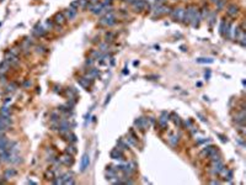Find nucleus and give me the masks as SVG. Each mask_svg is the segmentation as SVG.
<instances>
[{"mask_svg":"<svg viewBox=\"0 0 246 185\" xmlns=\"http://www.w3.org/2000/svg\"><path fill=\"white\" fill-rule=\"evenodd\" d=\"M198 11V8L196 6V5H193V4H191V5H188L187 6V9L185 10V13H183V22L185 23H191V20L193 19V16H195V14Z\"/></svg>","mask_w":246,"mask_h":185,"instance_id":"obj_1","label":"nucleus"},{"mask_svg":"<svg viewBox=\"0 0 246 185\" xmlns=\"http://www.w3.org/2000/svg\"><path fill=\"white\" fill-rule=\"evenodd\" d=\"M99 23H100L101 26H106V27L113 26L116 23V16L112 14V11H110V13H106V15L102 16L99 20Z\"/></svg>","mask_w":246,"mask_h":185,"instance_id":"obj_2","label":"nucleus"},{"mask_svg":"<svg viewBox=\"0 0 246 185\" xmlns=\"http://www.w3.org/2000/svg\"><path fill=\"white\" fill-rule=\"evenodd\" d=\"M132 5H133L135 11H143L150 8V5H149V3H147V0H133Z\"/></svg>","mask_w":246,"mask_h":185,"instance_id":"obj_3","label":"nucleus"},{"mask_svg":"<svg viewBox=\"0 0 246 185\" xmlns=\"http://www.w3.org/2000/svg\"><path fill=\"white\" fill-rule=\"evenodd\" d=\"M171 10L169 6H166V5H158V6H155L154 9V16H161V15H165V14H170Z\"/></svg>","mask_w":246,"mask_h":185,"instance_id":"obj_4","label":"nucleus"},{"mask_svg":"<svg viewBox=\"0 0 246 185\" xmlns=\"http://www.w3.org/2000/svg\"><path fill=\"white\" fill-rule=\"evenodd\" d=\"M59 162H61L62 164H64V165H67V167H71L74 164L73 154H69V153L65 152V154H63V156L59 158Z\"/></svg>","mask_w":246,"mask_h":185,"instance_id":"obj_5","label":"nucleus"},{"mask_svg":"<svg viewBox=\"0 0 246 185\" xmlns=\"http://www.w3.org/2000/svg\"><path fill=\"white\" fill-rule=\"evenodd\" d=\"M183 13L185 10L181 9V8H176L171 11V17L173 19V21H182L183 20Z\"/></svg>","mask_w":246,"mask_h":185,"instance_id":"obj_6","label":"nucleus"},{"mask_svg":"<svg viewBox=\"0 0 246 185\" xmlns=\"http://www.w3.org/2000/svg\"><path fill=\"white\" fill-rule=\"evenodd\" d=\"M63 14H64L65 17H67V20H73L74 17L76 16V14H78V9H75L73 6H69L68 9L64 10Z\"/></svg>","mask_w":246,"mask_h":185,"instance_id":"obj_7","label":"nucleus"},{"mask_svg":"<svg viewBox=\"0 0 246 185\" xmlns=\"http://www.w3.org/2000/svg\"><path fill=\"white\" fill-rule=\"evenodd\" d=\"M92 82V78H90V77H81V78H78V83H79V85L82 86L84 89H89L90 84H91Z\"/></svg>","mask_w":246,"mask_h":185,"instance_id":"obj_8","label":"nucleus"},{"mask_svg":"<svg viewBox=\"0 0 246 185\" xmlns=\"http://www.w3.org/2000/svg\"><path fill=\"white\" fill-rule=\"evenodd\" d=\"M90 165V156L87 153H85L81 158V162H80V172H85Z\"/></svg>","mask_w":246,"mask_h":185,"instance_id":"obj_9","label":"nucleus"},{"mask_svg":"<svg viewBox=\"0 0 246 185\" xmlns=\"http://www.w3.org/2000/svg\"><path fill=\"white\" fill-rule=\"evenodd\" d=\"M5 61H8L10 63V65H16L17 63H19V59H17V56L13 55L10 51L5 55Z\"/></svg>","mask_w":246,"mask_h":185,"instance_id":"obj_10","label":"nucleus"},{"mask_svg":"<svg viewBox=\"0 0 246 185\" xmlns=\"http://www.w3.org/2000/svg\"><path fill=\"white\" fill-rule=\"evenodd\" d=\"M135 126H138V128H140V130H147V127L149 126V123H148V120L147 118H144V117H139L138 120H135Z\"/></svg>","mask_w":246,"mask_h":185,"instance_id":"obj_11","label":"nucleus"},{"mask_svg":"<svg viewBox=\"0 0 246 185\" xmlns=\"http://www.w3.org/2000/svg\"><path fill=\"white\" fill-rule=\"evenodd\" d=\"M202 153L203 154H206L207 157H213L214 154H217L218 153V151H217V148H215L214 146H207L204 150L202 151Z\"/></svg>","mask_w":246,"mask_h":185,"instance_id":"obj_12","label":"nucleus"},{"mask_svg":"<svg viewBox=\"0 0 246 185\" xmlns=\"http://www.w3.org/2000/svg\"><path fill=\"white\" fill-rule=\"evenodd\" d=\"M110 156L112 159H122L123 158V153L121 151V148H115V150H112L111 153H110Z\"/></svg>","mask_w":246,"mask_h":185,"instance_id":"obj_13","label":"nucleus"},{"mask_svg":"<svg viewBox=\"0 0 246 185\" xmlns=\"http://www.w3.org/2000/svg\"><path fill=\"white\" fill-rule=\"evenodd\" d=\"M53 20H54V22L58 23V25H64L65 21H67V17L64 16L63 13H57L54 15V19H53Z\"/></svg>","mask_w":246,"mask_h":185,"instance_id":"obj_14","label":"nucleus"},{"mask_svg":"<svg viewBox=\"0 0 246 185\" xmlns=\"http://www.w3.org/2000/svg\"><path fill=\"white\" fill-rule=\"evenodd\" d=\"M201 20H202V17H201V11L198 10V11H197V13L195 14L193 19L191 20V25L193 26V27H198V26H199V22H201Z\"/></svg>","mask_w":246,"mask_h":185,"instance_id":"obj_15","label":"nucleus"},{"mask_svg":"<svg viewBox=\"0 0 246 185\" xmlns=\"http://www.w3.org/2000/svg\"><path fill=\"white\" fill-rule=\"evenodd\" d=\"M9 143H10V141H9L5 136H1V137H0V152L6 151L8 147H9Z\"/></svg>","mask_w":246,"mask_h":185,"instance_id":"obj_16","label":"nucleus"},{"mask_svg":"<svg viewBox=\"0 0 246 185\" xmlns=\"http://www.w3.org/2000/svg\"><path fill=\"white\" fill-rule=\"evenodd\" d=\"M167 121H169V115H167L166 112H163V115H161V117L159 118V125L163 128H166L167 127Z\"/></svg>","mask_w":246,"mask_h":185,"instance_id":"obj_17","label":"nucleus"},{"mask_svg":"<svg viewBox=\"0 0 246 185\" xmlns=\"http://www.w3.org/2000/svg\"><path fill=\"white\" fill-rule=\"evenodd\" d=\"M33 33L37 36V37H42V36H44L46 35V30L42 27L39 23H37V26H36L35 28H33Z\"/></svg>","mask_w":246,"mask_h":185,"instance_id":"obj_18","label":"nucleus"},{"mask_svg":"<svg viewBox=\"0 0 246 185\" xmlns=\"http://www.w3.org/2000/svg\"><path fill=\"white\" fill-rule=\"evenodd\" d=\"M10 69V63L8 62V61H4L0 63V75H3V74H5L6 72Z\"/></svg>","mask_w":246,"mask_h":185,"instance_id":"obj_19","label":"nucleus"},{"mask_svg":"<svg viewBox=\"0 0 246 185\" xmlns=\"http://www.w3.org/2000/svg\"><path fill=\"white\" fill-rule=\"evenodd\" d=\"M16 174H17L16 169H14V168H8L4 172V178L8 180V179H10V178H14Z\"/></svg>","mask_w":246,"mask_h":185,"instance_id":"obj_20","label":"nucleus"},{"mask_svg":"<svg viewBox=\"0 0 246 185\" xmlns=\"http://www.w3.org/2000/svg\"><path fill=\"white\" fill-rule=\"evenodd\" d=\"M238 11H239V8L236 6V5L233 4V5H229V8L226 9V14L233 17V16H235L238 14Z\"/></svg>","mask_w":246,"mask_h":185,"instance_id":"obj_21","label":"nucleus"},{"mask_svg":"<svg viewBox=\"0 0 246 185\" xmlns=\"http://www.w3.org/2000/svg\"><path fill=\"white\" fill-rule=\"evenodd\" d=\"M0 115H1V116H5V117H11L10 109H9L6 105H4V106L1 107V110H0Z\"/></svg>","mask_w":246,"mask_h":185,"instance_id":"obj_22","label":"nucleus"},{"mask_svg":"<svg viewBox=\"0 0 246 185\" xmlns=\"http://www.w3.org/2000/svg\"><path fill=\"white\" fill-rule=\"evenodd\" d=\"M99 74H100V72H99V69H96V68H91L89 70V73L86 74L87 77H90V78H96V77H99Z\"/></svg>","mask_w":246,"mask_h":185,"instance_id":"obj_23","label":"nucleus"},{"mask_svg":"<svg viewBox=\"0 0 246 185\" xmlns=\"http://www.w3.org/2000/svg\"><path fill=\"white\" fill-rule=\"evenodd\" d=\"M196 62H197V63H202V64H204V63L211 64V63H213L214 61H213V58H197Z\"/></svg>","mask_w":246,"mask_h":185,"instance_id":"obj_24","label":"nucleus"},{"mask_svg":"<svg viewBox=\"0 0 246 185\" xmlns=\"http://www.w3.org/2000/svg\"><path fill=\"white\" fill-rule=\"evenodd\" d=\"M91 56H92L95 59H99V61H100V59L102 58L104 55H102V52L97 50V51H92V52H91Z\"/></svg>","mask_w":246,"mask_h":185,"instance_id":"obj_25","label":"nucleus"},{"mask_svg":"<svg viewBox=\"0 0 246 185\" xmlns=\"http://www.w3.org/2000/svg\"><path fill=\"white\" fill-rule=\"evenodd\" d=\"M67 136H68V140H69V142H71V143H74V142H76V136L74 135V133H67Z\"/></svg>","mask_w":246,"mask_h":185,"instance_id":"obj_26","label":"nucleus"},{"mask_svg":"<svg viewBox=\"0 0 246 185\" xmlns=\"http://www.w3.org/2000/svg\"><path fill=\"white\" fill-rule=\"evenodd\" d=\"M169 141H170V143L171 145H176V143L178 142V136H170V138H169Z\"/></svg>","mask_w":246,"mask_h":185,"instance_id":"obj_27","label":"nucleus"},{"mask_svg":"<svg viewBox=\"0 0 246 185\" xmlns=\"http://www.w3.org/2000/svg\"><path fill=\"white\" fill-rule=\"evenodd\" d=\"M65 152L69 153V154H75V153H76V150H75V147L70 146V147H67V150H65Z\"/></svg>","mask_w":246,"mask_h":185,"instance_id":"obj_28","label":"nucleus"},{"mask_svg":"<svg viewBox=\"0 0 246 185\" xmlns=\"http://www.w3.org/2000/svg\"><path fill=\"white\" fill-rule=\"evenodd\" d=\"M79 1V6H82V8H85L87 6V4H89V0H78Z\"/></svg>","mask_w":246,"mask_h":185,"instance_id":"obj_29","label":"nucleus"},{"mask_svg":"<svg viewBox=\"0 0 246 185\" xmlns=\"http://www.w3.org/2000/svg\"><path fill=\"white\" fill-rule=\"evenodd\" d=\"M214 16H215V13H212L211 14V17H209V25H211V26L214 23Z\"/></svg>","mask_w":246,"mask_h":185,"instance_id":"obj_30","label":"nucleus"},{"mask_svg":"<svg viewBox=\"0 0 246 185\" xmlns=\"http://www.w3.org/2000/svg\"><path fill=\"white\" fill-rule=\"evenodd\" d=\"M224 3H225V0H219V1L217 3V8L221 9V8H223V5H224Z\"/></svg>","mask_w":246,"mask_h":185,"instance_id":"obj_31","label":"nucleus"},{"mask_svg":"<svg viewBox=\"0 0 246 185\" xmlns=\"http://www.w3.org/2000/svg\"><path fill=\"white\" fill-rule=\"evenodd\" d=\"M70 6H73L75 9H79V1H78V0H76V1H73L70 4Z\"/></svg>","mask_w":246,"mask_h":185,"instance_id":"obj_32","label":"nucleus"},{"mask_svg":"<svg viewBox=\"0 0 246 185\" xmlns=\"http://www.w3.org/2000/svg\"><path fill=\"white\" fill-rule=\"evenodd\" d=\"M165 3V0H155V6H158V5H163Z\"/></svg>","mask_w":246,"mask_h":185,"instance_id":"obj_33","label":"nucleus"},{"mask_svg":"<svg viewBox=\"0 0 246 185\" xmlns=\"http://www.w3.org/2000/svg\"><path fill=\"white\" fill-rule=\"evenodd\" d=\"M86 64L87 65H92L94 64V58H87L86 59Z\"/></svg>","mask_w":246,"mask_h":185,"instance_id":"obj_34","label":"nucleus"},{"mask_svg":"<svg viewBox=\"0 0 246 185\" xmlns=\"http://www.w3.org/2000/svg\"><path fill=\"white\" fill-rule=\"evenodd\" d=\"M100 48H101V50H100L101 52H105V51L107 50V45H106V43H104V45H101V46H100Z\"/></svg>","mask_w":246,"mask_h":185,"instance_id":"obj_35","label":"nucleus"},{"mask_svg":"<svg viewBox=\"0 0 246 185\" xmlns=\"http://www.w3.org/2000/svg\"><path fill=\"white\" fill-rule=\"evenodd\" d=\"M43 50H44V47H42V46H38V47H37V52H38V53H39V52L43 53V52H44Z\"/></svg>","mask_w":246,"mask_h":185,"instance_id":"obj_36","label":"nucleus"},{"mask_svg":"<svg viewBox=\"0 0 246 185\" xmlns=\"http://www.w3.org/2000/svg\"><path fill=\"white\" fill-rule=\"evenodd\" d=\"M47 26H49V27H52V26H53V23H52V21H47Z\"/></svg>","mask_w":246,"mask_h":185,"instance_id":"obj_37","label":"nucleus"},{"mask_svg":"<svg viewBox=\"0 0 246 185\" xmlns=\"http://www.w3.org/2000/svg\"><path fill=\"white\" fill-rule=\"evenodd\" d=\"M89 3H91V4H95V3H99L97 0H89Z\"/></svg>","mask_w":246,"mask_h":185,"instance_id":"obj_38","label":"nucleus"},{"mask_svg":"<svg viewBox=\"0 0 246 185\" xmlns=\"http://www.w3.org/2000/svg\"><path fill=\"white\" fill-rule=\"evenodd\" d=\"M209 77H211V72L208 70V73H206V78H209Z\"/></svg>","mask_w":246,"mask_h":185,"instance_id":"obj_39","label":"nucleus"},{"mask_svg":"<svg viewBox=\"0 0 246 185\" xmlns=\"http://www.w3.org/2000/svg\"><path fill=\"white\" fill-rule=\"evenodd\" d=\"M30 85H31V82H26L25 83V86H30Z\"/></svg>","mask_w":246,"mask_h":185,"instance_id":"obj_40","label":"nucleus"},{"mask_svg":"<svg viewBox=\"0 0 246 185\" xmlns=\"http://www.w3.org/2000/svg\"><path fill=\"white\" fill-rule=\"evenodd\" d=\"M211 1H212V3H213V4H217V3H218V1H219V0H211Z\"/></svg>","mask_w":246,"mask_h":185,"instance_id":"obj_41","label":"nucleus"},{"mask_svg":"<svg viewBox=\"0 0 246 185\" xmlns=\"http://www.w3.org/2000/svg\"><path fill=\"white\" fill-rule=\"evenodd\" d=\"M1 1H3V0H0V3H1Z\"/></svg>","mask_w":246,"mask_h":185,"instance_id":"obj_42","label":"nucleus"}]
</instances>
